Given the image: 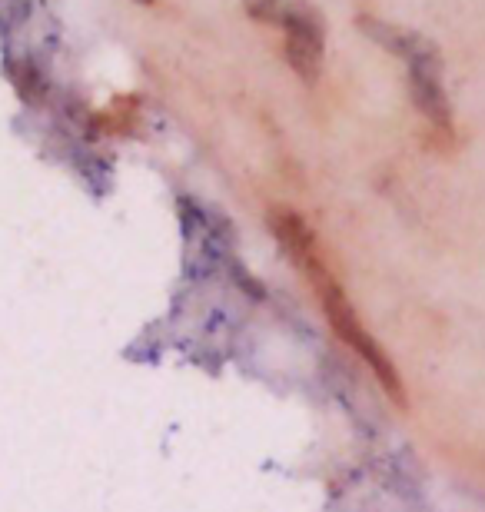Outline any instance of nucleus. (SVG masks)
Wrapping results in <instances>:
<instances>
[{"instance_id":"nucleus-6","label":"nucleus","mask_w":485,"mask_h":512,"mask_svg":"<svg viewBox=\"0 0 485 512\" xmlns=\"http://www.w3.org/2000/svg\"><path fill=\"white\" fill-rule=\"evenodd\" d=\"M17 90L24 94L27 100H40V94H44V84H40V77H37V70L24 64L20 67V74H17Z\"/></svg>"},{"instance_id":"nucleus-7","label":"nucleus","mask_w":485,"mask_h":512,"mask_svg":"<svg viewBox=\"0 0 485 512\" xmlns=\"http://www.w3.org/2000/svg\"><path fill=\"white\" fill-rule=\"evenodd\" d=\"M137 4H153V0H137Z\"/></svg>"},{"instance_id":"nucleus-3","label":"nucleus","mask_w":485,"mask_h":512,"mask_svg":"<svg viewBox=\"0 0 485 512\" xmlns=\"http://www.w3.org/2000/svg\"><path fill=\"white\" fill-rule=\"evenodd\" d=\"M356 24H359V30H363L369 40H376V44L386 47L389 54L402 57L409 67H416V70H442L439 47L432 44L429 37L416 34V30L386 24V20H376V17H366V14L359 17Z\"/></svg>"},{"instance_id":"nucleus-5","label":"nucleus","mask_w":485,"mask_h":512,"mask_svg":"<svg viewBox=\"0 0 485 512\" xmlns=\"http://www.w3.org/2000/svg\"><path fill=\"white\" fill-rule=\"evenodd\" d=\"M246 14L253 20H260V24H276L283 27L286 20V0H246Z\"/></svg>"},{"instance_id":"nucleus-4","label":"nucleus","mask_w":485,"mask_h":512,"mask_svg":"<svg viewBox=\"0 0 485 512\" xmlns=\"http://www.w3.org/2000/svg\"><path fill=\"white\" fill-rule=\"evenodd\" d=\"M409 94L419 114L429 120L432 130L452 133V107L442 87V70H416L409 67Z\"/></svg>"},{"instance_id":"nucleus-1","label":"nucleus","mask_w":485,"mask_h":512,"mask_svg":"<svg viewBox=\"0 0 485 512\" xmlns=\"http://www.w3.org/2000/svg\"><path fill=\"white\" fill-rule=\"evenodd\" d=\"M270 223H273V233L280 237V243L286 247V253L293 256V263L309 276V283H313V290L319 296V306H323L326 323L333 326L339 340H343L349 350L359 356V360L369 363V370L379 376V383H383L386 393L402 406L406 399H402V380H399L396 366H392L386 350H379V343L373 340V333H369L366 326H363V320H359L356 306L349 303V296L343 293V286H339L336 276L329 273L323 253H319L313 233H309L303 217H296L293 210H273Z\"/></svg>"},{"instance_id":"nucleus-2","label":"nucleus","mask_w":485,"mask_h":512,"mask_svg":"<svg viewBox=\"0 0 485 512\" xmlns=\"http://www.w3.org/2000/svg\"><path fill=\"white\" fill-rule=\"evenodd\" d=\"M286 60L303 84H316L323 74V50H326V20L309 0H286Z\"/></svg>"}]
</instances>
